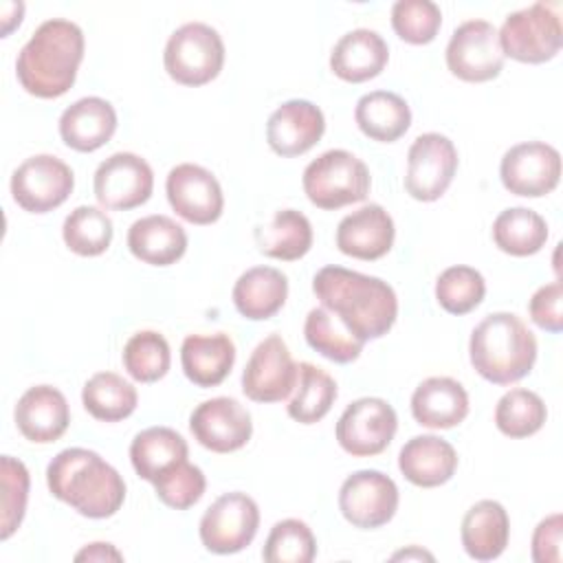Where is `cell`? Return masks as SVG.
Returning <instances> with one entry per match:
<instances>
[{
  "mask_svg": "<svg viewBox=\"0 0 563 563\" xmlns=\"http://www.w3.org/2000/svg\"><path fill=\"white\" fill-rule=\"evenodd\" d=\"M75 187L73 169L53 154H35L11 176V196L29 213H48L66 202Z\"/></svg>",
  "mask_w": 563,
  "mask_h": 563,
  "instance_id": "9",
  "label": "cell"
},
{
  "mask_svg": "<svg viewBox=\"0 0 563 563\" xmlns=\"http://www.w3.org/2000/svg\"><path fill=\"white\" fill-rule=\"evenodd\" d=\"M548 418L543 398L537 391L515 387L506 391L495 407V424L508 438L534 435Z\"/></svg>",
  "mask_w": 563,
  "mask_h": 563,
  "instance_id": "39",
  "label": "cell"
},
{
  "mask_svg": "<svg viewBox=\"0 0 563 563\" xmlns=\"http://www.w3.org/2000/svg\"><path fill=\"white\" fill-rule=\"evenodd\" d=\"M325 132V117L308 99L284 101L266 123V141L277 156L292 158L312 150Z\"/></svg>",
  "mask_w": 563,
  "mask_h": 563,
  "instance_id": "19",
  "label": "cell"
},
{
  "mask_svg": "<svg viewBox=\"0 0 563 563\" xmlns=\"http://www.w3.org/2000/svg\"><path fill=\"white\" fill-rule=\"evenodd\" d=\"M396 227L391 216L376 202L347 213L336 227V249L343 255L374 262L394 246Z\"/></svg>",
  "mask_w": 563,
  "mask_h": 563,
  "instance_id": "20",
  "label": "cell"
},
{
  "mask_svg": "<svg viewBox=\"0 0 563 563\" xmlns=\"http://www.w3.org/2000/svg\"><path fill=\"white\" fill-rule=\"evenodd\" d=\"M167 75L183 86H205L216 79L224 66V42L220 33L205 22L178 26L163 53Z\"/></svg>",
  "mask_w": 563,
  "mask_h": 563,
  "instance_id": "6",
  "label": "cell"
},
{
  "mask_svg": "<svg viewBox=\"0 0 563 563\" xmlns=\"http://www.w3.org/2000/svg\"><path fill=\"white\" fill-rule=\"evenodd\" d=\"M354 121L372 141L394 143L409 130L411 110L400 95L391 90H372L356 101Z\"/></svg>",
  "mask_w": 563,
  "mask_h": 563,
  "instance_id": "31",
  "label": "cell"
},
{
  "mask_svg": "<svg viewBox=\"0 0 563 563\" xmlns=\"http://www.w3.org/2000/svg\"><path fill=\"white\" fill-rule=\"evenodd\" d=\"M53 497L88 519L112 517L125 499V482L99 453L81 446L59 451L46 466Z\"/></svg>",
  "mask_w": 563,
  "mask_h": 563,
  "instance_id": "3",
  "label": "cell"
},
{
  "mask_svg": "<svg viewBox=\"0 0 563 563\" xmlns=\"http://www.w3.org/2000/svg\"><path fill=\"white\" fill-rule=\"evenodd\" d=\"M0 484H2V519H0V539L7 541L22 523L29 501V471L24 462L2 455L0 460Z\"/></svg>",
  "mask_w": 563,
  "mask_h": 563,
  "instance_id": "43",
  "label": "cell"
},
{
  "mask_svg": "<svg viewBox=\"0 0 563 563\" xmlns=\"http://www.w3.org/2000/svg\"><path fill=\"white\" fill-rule=\"evenodd\" d=\"M189 455L187 440L169 427H150L134 435L130 460L136 475L150 484L185 462Z\"/></svg>",
  "mask_w": 563,
  "mask_h": 563,
  "instance_id": "30",
  "label": "cell"
},
{
  "mask_svg": "<svg viewBox=\"0 0 563 563\" xmlns=\"http://www.w3.org/2000/svg\"><path fill=\"white\" fill-rule=\"evenodd\" d=\"M117 130V110L101 97H84L70 103L59 117V136L75 152H95Z\"/></svg>",
  "mask_w": 563,
  "mask_h": 563,
  "instance_id": "23",
  "label": "cell"
},
{
  "mask_svg": "<svg viewBox=\"0 0 563 563\" xmlns=\"http://www.w3.org/2000/svg\"><path fill=\"white\" fill-rule=\"evenodd\" d=\"M389 62V46L372 29H354L341 35L330 53L332 73L350 84H363L378 77Z\"/></svg>",
  "mask_w": 563,
  "mask_h": 563,
  "instance_id": "22",
  "label": "cell"
},
{
  "mask_svg": "<svg viewBox=\"0 0 563 563\" xmlns=\"http://www.w3.org/2000/svg\"><path fill=\"white\" fill-rule=\"evenodd\" d=\"M457 172V150L453 141L440 132L416 136L407 152L405 189L420 202L438 200Z\"/></svg>",
  "mask_w": 563,
  "mask_h": 563,
  "instance_id": "11",
  "label": "cell"
},
{
  "mask_svg": "<svg viewBox=\"0 0 563 563\" xmlns=\"http://www.w3.org/2000/svg\"><path fill=\"white\" fill-rule=\"evenodd\" d=\"M391 26L402 42L422 46L435 40L442 26V11L431 0H398L391 7Z\"/></svg>",
  "mask_w": 563,
  "mask_h": 563,
  "instance_id": "42",
  "label": "cell"
},
{
  "mask_svg": "<svg viewBox=\"0 0 563 563\" xmlns=\"http://www.w3.org/2000/svg\"><path fill=\"white\" fill-rule=\"evenodd\" d=\"M260 253L282 262H295L303 257L312 246V224L295 209L277 211L266 227L255 231Z\"/></svg>",
  "mask_w": 563,
  "mask_h": 563,
  "instance_id": "32",
  "label": "cell"
},
{
  "mask_svg": "<svg viewBox=\"0 0 563 563\" xmlns=\"http://www.w3.org/2000/svg\"><path fill=\"white\" fill-rule=\"evenodd\" d=\"M128 249L145 264L169 266L185 255L187 233L169 216H145L132 222L128 231Z\"/></svg>",
  "mask_w": 563,
  "mask_h": 563,
  "instance_id": "27",
  "label": "cell"
},
{
  "mask_svg": "<svg viewBox=\"0 0 563 563\" xmlns=\"http://www.w3.org/2000/svg\"><path fill=\"white\" fill-rule=\"evenodd\" d=\"M189 429L198 444L213 453H233L253 435L251 413L244 405L229 396L200 402L191 411Z\"/></svg>",
  "mask_w": 563,
  "mask_h": 563,
  "instance_id": "18",
  "label": "cell"
},
{
  "mask_svg": "<svg viewBox=\"0 0 563 563\" xmlns=\"http://www.w3.org/2000/svg\"><path fill=\"white\" fill-rule=\"evenodd\" d=\"M152 486L156 490V497L165 506L174 510H187L194 504H198L200 497L205 495L207 479L200 466L185 460L178 466H174L169 473L158 477Z\"/></svg>",
  "mask_w": 563,
  "mask_h": 563,
  "instance_id": "44",
  "label": "cell"
},
{
  "mask_svg": "<svg viewBox=\"0 0 563 563\" xmlns=\"http://www.w3.org/2000/svg\"><path fill=\"white\" fill-rule=\"evenodd\" d=\"M497 37L504 57L521 64H543L561 51L563 26L559 13L550 4L534 2L508 13Z\"/></svg>",
  "mask_w": 563,
  "mask_h": 563,
  "instance_id": "7",
  "label": "cell"
},
{
  "mask_svg": "<svg viewBox=\"0 0 563 563\" xmlns=\"http://www.w3.org/2000/svg\"><path fill=\"white\" fill-rule=\"evenodd\" d=\"M411 413L429 429L457 427L468 416V394L451 376H431L411 394Z\"/></svg>",
  "mask_w": 563,
  "mask_h": 563,
  "instance_id": "25",
  "label": "cell"
},
{
  "mask_svg": "<svg viewBox=\"0 0 563 563\" xmlns=\"http://www.w3.org/2000/svg\"><path fill=\"white\" fill-rule=\"evenodd\" d=\"M299 365L292 361L286 341L268 334L251 352L242 372V391L253 402H279L297 387Z\"/></svg>",
  "mask_w": 563,
  "mask_h": 563,
  "instance_id": "14",
  "label": "cell"
},
{
  "mask_svg": "<svg viewBox=\"0 0 563 563\" xmlns=\"http://www.w3.org/2000/svg\"><path fill=\"white\" fill-rule=\"evenodd\" d=\"M288 297V279L279 268L253 266L244 271L233 286L235 310L249 321L275 317Z\"/></svg>",
  "mask_w": 563,
  "mask_h": 563,
  "instance_id": "29",
  "label": "cell"
},
{
  "mask_svg": "<svg viewBox=\"0 0 563 563\" xmlns=\"http://www.w3.org/2000/svg\"><path fill=\"white\" fill-rule=\"evenodd\" d=\"M446 66L451 75L468 84L495 79L504 68L497 29L486 20L462 22L446 44Z\"/></svg>",
  "mask_w": 563,
  "mask_h": 563,
  "instance_id": "12",
  "label": "cell"
},
{
  "mask_svg": "<svg viewBox=\"0 0 563 563\" xmlns=\"http://www.w3.org/2000/svg\"><path fill=\"white\" fill-rule=\"evenodd\" d=\"M114 229L110 216L92 205H81L73 209L62 227L64 244L81 257H97L106 253Z\"/></svg>",
  "mask_w": 563,
  "mask_h": 563,
  "instance_id": "37",
  "label": "cell"
},
{
  "mask_svg": "<svg viewBox=\"0 0 563 563\" xmlns=\"http://www.w3.org/2000/svg\"><path fill=\"white\" fill-rule=\"evenodd\" d=\"M18 431L35 444H51L59 440L70 424V409L66 396L51 385L29 387L13 411Z\"/></svg>",
  "mask_w": 563,
  "mask_h": 563,
  "instance_id": "21",
  "label": "cell"
},
{
  "mask_svg": "<svg viewBox=\"0 0 563 563\" xmlns=\"http://www.w3.org/2000/svg\"><path fill=\"white\" fill-rule=\"evenodd\" d=\"M262 556L268 563H310L317 556L314 534L301 519H282L271 528Z\"/></svg>",
  "mask_w": 563,
  "mask_h": 563,
  "instance_id": "41",
  "label": "cell"
},
{
  "mask_svg": "<svg viewBox=\"0 0 563 563\" xmlns=\"http://www.w3.org/2000/svg\"><path fill=\"white\" fill-rule=\"evenodd\" d=\"M260 528V508L246 493L220 495L200 519V541L213 554H235L251 545Z\"/></svg>",
  "mask_w": 563,
  "mask_h": 563,
  "instance_id": "8",
  "label": "cell"
},
{
  "mask_svg": "<svg viewBox=\"0 0 563 563\" xmlns=\"http://www.w3.org/2000/svg\"><path fill=\"white\" fill-rule=\"evenodd\" d=\"M493 240L499 251L515 257H528L545 246L548 222L528 207H510L495 218Z\"/></svg>",
  "mask_w": 563,
  "mask_h": 563,
  "instance_id": "33",
  "label": "cell"
},
{
  "mask_svg": "<svg viewBox=\"0 0 563 563\" xmlns=\"http://www.w3.org/2000/svg\"><path fill=\"white\" fill-rule=\"evenodd\" d=\"M84 31L64 18L42 22L15 59L20 86L40 99L66 95L84 59Z\"/></svg>",
  "mask_w": 563,
  "mask_h": 563,
  "instance_id": "2",
  "label": "cell"
},
{
  "mask_svg": "<svg viewBox=\"0 0 563 563\" xmlns=\"http://www.w3.org/2000/svg\"><path fill=\"white\" fill-rule=\"evenodd\" d=\"M398 468L413 486L435 488L455 475L457 453L440 435H413L398 453Z\"/></svg>",
  "mask_w": 563,
  "mask_h": 563,
  "instance_id": "24",
  "label": "cell"
},
{
  "mask_svg": "<svg viewBox=\"0 0 563 563\" xmlns=\"http://www.w3.org/2000/svg\"><path fill=\"white\" fill-rule=\"evenodd\" d=\"M303 336L308 345L321 356L334 363H352L363 352V341L352 336L345 325L328 312L323 306L312 308L303 323Z\"/></svg>",
  "mask_w": 563,
  "mask_h": 563,
  "instance_id": "36",
  "label": "cell"
},
{
  "mask_svg": "<svg viewBox=\"0 0 563 563\" xmlns=\"http://www.w3.org/2000/svg\"><path fill=\"white\" fill-rule=\"evenodd\" d=\"M486 295L484 275L473 266H449L435 279V299L451 314H466L475 310Z\"/></svg>",
  "mask_w": 563,
  "mask_h": 563,
  "instance_id": "40",
  "label": "cell"
},
{
  "mask_svg": "<svg viewBox=\"0 0 563 563\" xmlns=\"http://www.w3.org/2000/svg\"><path fill=\"white\" fill-rule=\"evenodd\" d=\"M499 178L515 196H548L561 180V154L543 141L517 143L504 154L499 163Z\"/></svg>",
  "mask_w": 563,
  "mask_h": 563,
  "instance_id": "15",
  "label": "cell"
},
{
  "mask_svg": "<svg viewBox=\"0 0 563 563\" xmlns=\"http://www.w3.org/2000/svg\"><path fill=\"white\" fill-rule=\"evenodd\" d=\"M460 537L471 559H497L506 550L510 537V519L506 508L495 499H482L473 504L462 519Z\"/></svg>",
  "mask_w": 563,
  "mask_h": 563,
  "instance_id": "28",
  "label": "cell"
},
{
  "mask_svg": "<svg viewBox=\"0 0 563 563\" xmlns=\"http://www.w3.org/2000/svg\"><path fill=\"white\" fill-rule=\"evenodd\" d=\"M561 303H563V286L559 279L541 286L530 303H528V312L530 319L548 332H561L563 330V312H561Z\"/></svg>",
  "mask_w": 563,
  "mask_h": 563,
  "instance_id": "45",
  "label": "cell"
},
{
  "mask_svg": "<svg viewBox=\"0 0 563 563\" xmlns=\"http://www.w3.org/2000/svg\"><path fill=\"white\" fill-rule=\"evenodd\" d=\"M336 394L334 378L325 369L303 361L299 363L295 396L286 407L288 416L301 424H314L332 409Z\"/></svg>",
  "mask_w": 563,
  "mask_h": 563,
  "instance_id": "35",
  "label": "cell"
},
{
  "mask_svg": "<svg viewBox=\"0 0 563 563\" xmlns=\"http://www.w3.org/2000/svg\"><path fill=\"white\" fill-rule=\"evenodd\" d=\"M81 402L92 418L101 422H119L134 413L139 394L123 376L114 372H97L86 380Z\"/></svg>",
  "mask_w": 563,
  "mask_h": 563,
  "instance_id": "34",
  "label": "cell"
},
{
  "mask_svg": "<svg viewBox=\"0 0 563 563\" xmlns=\"http://www.w3.org/2000/svg\"><path fill=\"white\" fill-rule=\"evenodd\" d=\"M396 482L374 468H363L345 477L339 490V510L354 528L374 530L391 521L398 510Z\"/></svg>",
  "mask_w": 563,
  "mask_h": 563,
  "instance_id": "13",
  "label": "cell"
},
{
  "mask_svg": "<svg viewBox=\"0 0 563 563\" xmlns=\"http://www.w3.org/2000/svg\"><path fill=\"white\" fill-rule=\"evenodd\" d=\"M92 189L103 209L128 211L150 200L154 191V172L139 154L117 152L97 167Z\"/></svg>",
  "mask_w": 563,
  "mask_h": 563,
  "instance_id": "16",
  "label": "cell"
},
{
  "mask_svg": "<svg viewBox=\"0 0 563 563\" xmlns=\"http://www.w3.org/2000/svg\"><path fill=\"white\" fill-rule=\"evenodd\" d=\"M561 545H563V517L561 512H554L541 519L532 532V561L561 563Z\"/></svg>",
  "mask_w": 563,
  "mask_h": 563,
  "instance_id": "46",
  "label": "cell"
},
{
  "mask_svg": "<svg viewBox=\"0 0 563 563\" xmlns=\"http://www.w3.org/2000/svg\"><path fill=\"white\" fill-rule=\"evenodd\" d=\"M169 207L191 224H211L222 216L224 196L218 178L194 163L169 169L165 180Z\"/></svg>",
  "mask_w": 563,
  "mask_h": 563,
  "instance_id": "17",
  "label": "cell"
},
{
  "mask_svg": "<svg viewBox=\"0 0 563 563\" xmlns=\"http://www.w3.org/2000/svg\"><path fill=\"white\" fill-rule=\"evenodd\" d=\"M75 561H123V554L112 543H90L75 554Z\"/></svg>",
  "mask_w": 563,
  "mask_h": 563,
  "instance_id": "47",
  "label": "cell"
},
{
  "mask_svg": "<svg viewBox=\"0 0 563 563\" xmlns=\"http://www.w3.org/2000/svg\"><path fill=\"white\" fill-rule=\"evenodd\" d=\"M301 185L314 207L334 211L365 200L372 176L367 165L352 152L328 150L308 163Z\"/></svg>",
  "mask_w": 563,
  "mask_h": 563,
  "instance_id": "5",
  "label": "cell"
},
{
  "mask_svg": "<svg viewBox=\"0 0 563 563\" xmlns=\"http://www.w3.org/2000/svg\"><path fill=\"white\" fill-rule=\"evenodd\" d=\"M312 292L363 343L385 336L398 317L396 292L385 279L343 266L317 271Z\"/></svg>",
  "mask_w": 563,
  "mask_h": 563,
  "instance_id": "1",
  "label": "cell"
},
{
  "mask_svg": "<svg viewBox=\"0 0 563 563\" xmlns=\"http://www.w3.org/2000/svg\"><path fill=\"white\" fill-rule=\"evenodd\" d=\"M123 367L136 383L161 380L172 365L167 339L156 330L134 332L123 345Z\"/></svg>",
  "mask_w": 563,
  "mask_h": 563,
  "instance_id": "38",
  "label": "cell"
},
{
  "mask_svg": "<svg viewBox=\"0 0 563 563\" xmlns=\"http://www.w3.org/2000/svg\"><path fill=\"white\" fill-rule=\"evenodd\" d=\"M398 429L394 407L374 396L358 398L345 407L336 422V442L352 457H372L383 453Z\"/></svg>",
  "mask_w": 563,
  "mask_h": 563,
  "instance_id": "10",
  "label": "cell"
},
{
  "mask_svg": "<svg viewBox=\"0 0 563 563\" xmlns=\"http://www.w3.org/2000/svg\"><path fill=\"white\" fill-rule=\"evenodd\" d=\"M468 356L482 378L510 385L530 374L537 361V339L515 312H490L473 328Z\"/></svg>",
  "mask_w": 563,
  "mask_h": 563,
  "instance_id": "4",
  "label": "cell"
},
{
  "mask_svg": "<svg viewBox=\"0 0 563 563\" xmlns=\"http://www.w3.org/2000/svg\"><path fill=\"white\" fill-rule=\"evenodd\" d=\"M394 559H433V556L429 552H424V550L411 548V550H402V552L394 554Z\"/></svg>",
  "mask_w": 563,
  "mask_h": 563,
  "instance_id": "48",
  "label": "cell"
},
{
  "mask_svg": "<svg viewBox=\"0 0 563 563\" xmlns=\"http://www.w3.org/2000/svg\"><path fill=\"white\" fill-rule=\"evenodd\" d=\"M235 343L229 334H189L180 345L185 376L198 387L220 385L233 369Z\"/></svg>",
  "mask_w": 563,
  "mask_h": 563,
  "instance_id": "26",
  "label": "cell"
}]
</instances>
